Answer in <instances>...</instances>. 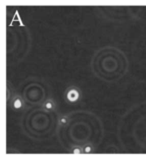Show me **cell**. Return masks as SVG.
Masks as SVG:
<instances>
[{
  "instance_id": "1",
  "label": "cell",
  "mask_w": 146,
  "mask_h": 160,
  "mask_svg": "<svg viewBox=\"0 0 146 160\" xmlns=\"http://www.w3.org/2000/svg\"><path fill=\"white\" fill-rule=\"evenodd\" d=\"M46 107H47V108H50V107H51V103H46Z\"/></svg>"
},
{
  "instance_id": "3",
  "label": "cell",
  "mask_w": 146,
  "mask_h": 160,
  "mask_svg": "<svg viewBox=\"0 0 146 160\" xmlns=\"http://www.w3.org/2000/svg\"><path fill=\"white\" fill-rule=\"evenodd\" d=\"M85 151H86V152L90 151V148H89V147H86V148H85Z\"/></svg>"
},
{
  "instance_id": "2",
  "label": "cell",
  "mask_w": 146,
  "mask_h": 160,
  "mask_svg": "<svg viewBox=\"0 0 146 160\" xmlns=\"http://www.w3.org/2000/svg\"><path fill=\"white\" fill-rule=\"evenodd\" d=\"M61 122H62V123H66V119H65V118H62V119H61Z\"/></svg>"
}]
</instances>
